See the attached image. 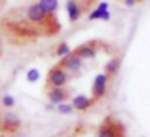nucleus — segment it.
I'll use <instances>...</instances> for the list:
<instances>
[{
  "label": "nucleus",
  "mask_w": 150,
  "mask_h": 137,
  "mask_svg": "<svg viewBox=\"0 0 150 137\" xmlns=\"http://www.w3.org/2000/svg\"><path fill=\"white\" fill-rule=\"evenodd\" d=\"M19 124H21V121L15 113H6L2 123V126L5 129H16V128H19Z\"/></svg>",
  "instance_id": "9"
},
{
  "label": "nucleus",
  "mask_w": 150,
  "mask_h": 137,
  "mask_svg": "<svg viewBox=\"0 0 150 137\" xmlns=\"http://www.w3.org/2000/svg\"><path fill=\"white\" fill-rule=\"evenodd\" d=\"M120 66H121V59H120V57H113V59H110V61H109V64L105 66V73L109 75L110 78H112L113 75H115L117 72H118Z\"/></svg>",
  "instance_id": "12"
},
{
  "label": "nucleus",
  "mask_w": 150,
  "mask_h": 137,
  "mask_svg": "<svg viewBox=\"0 0 150 137\" xmlns=\"http://www.w3.org/2000/svg\"><path fill=\"white\" fill-rule=\"evenodd\" d=\"M26 77H27V81H29V83H35L38 78H40V72H38L37 68H30V70L27 72Z\"/></svg>",
  "instance_id": "16"
},
{
  "label": "nucleus",
  "mask_w": 150,
  "mask_h": 137,
  "mask_svg": "<svg viewBox=\"0 0 150 137\" xmlns=\"http://www.w3.org/2000/svg\"><path fill=\"white\" fill-rule=\"evenodd\" d=\"M45 109H46V110H53V109H54V104H50V105L45 107Z\"/></svg>",
  "instance_id": "20"
},
{
  "label": "nucleus",
  "mask_w": 150,
  "mask_h": 137,
  "mask_svg": "<svg viewBox=\"0 0 150 137\" xmlns=\"http://www.w3.org/2000/svg\"><path fill=\"white\" fill-rule=\"evenodd\" d=\"M96 102H98V100L93 96L88 97L85 94H78L72 99V107H74V110H77V112H86L88 109H91Z\"/></svg>",
  "instance_id": "6"
},
{
  "label": "nucleus",
  "mask_w": 150,
  "mask_h": 137,
  "mask_svg": "<svg viewBox=\"0 0 150 137\" xmlns=\"http://www.w3.org/2000/svg\"><path fill=\"white\" fill-rule=\"evenodd\" d=\"M38 3L42 5V8L50 14H56L59 8V0H38Z\"/></svg>",
  "instance_id": "10"
},
{
  "label": "nucleus",
  "mask_w": 150,
  "mask_h": 137,
  "mask_svg": "<svg viewBox=\"0 0 150 137\" xmlns=\"http://www.w3.org/2000/svg\"><path fill=\"white\" fill-rule=\"evenodd\" d=\"M139 2H142V0H139Z\"/></svg>",
  "instance_id": "22"
},
{
  "label": "nucleus",
  "mask_w": 150,
  "mask_h": 137,
  "mask_svg": "<svg viewBox=\"0 0 150 137\" xmlns=\"http://www.w3.org/2000/svg\"><path fill=\"white\" fill-rule=\"evenodd\" d=\"M66 10H67V14H69V21H70V23H77V21L85 14L83 6H81L78 2H75V0H67Z\"/></svg>",
  "instance_id": "8"
},
{
  "label": "nucleus",
  "mask_w": 150,
  "mask_h": 137,
  "mask_svg": "<svg viewBox=\"0 0 150 137\" xmlns=\"http://www.w3.org/2000/svg\"><path fill=\"white\" fill-rule=\"evenodd\" d=\"M3 26H8L6 30L15 32L24 40L32 37H51L56 35L61 29V24L56 14L46 13L38 2L30 3L26 8H18L10 11V14L3 19Z\"/></svg>",
  "instance_id": "1"
},
{
  "label": "nucleus",
  "mask_w": 150,
  "mask_h": 137,
  "mask_svg": "<svg viewBox=\"0 0 150 137\" xmlns=\"http://www.w3.org/2000/svg\"><path fill=\"white\" fill-rule=\"evenodd\" d=\"M15 102H16L15 97L10 96V94H6V96H3V97H2V105H3V107H8V109H10V107L15 105Z\"/></svg>",
  "instance_id": "17"
},
{
  "label": "nucleus",
  "mask_w": 150,
  "mask_h": 137,
  "mask_svg": "<svg viewBox=\"0 0 150 137\" xmlns=\"http://www.w3.org/2000/svg\"><path fill=\"white\" fill-rule=\"evenodd\" d=\"M98 137H120V136L117 134V128H113V124L109 126L105 121V123L101 126V129H99Z\"/></svg>",
  "instance_id": "13"
},
{
  "label": "nucleus",
  "mask_w": 150,
  "mask_h": 137,
  "mask_svg": "<svg viewBox=\"0 0 150 137\" xmlns=\"http://www.w3.org/2000/svg\"><path fill=\"white\" fill-rule=\"evenodd\" d=\"M2 123H3V118H2V115H0V126H2Z\"/></svg>",
  "instance_id": "21"
},
{
  "label": "nucleus",
  "mask_w": 150,
  "mask_h": 137,
  "mask_svg": "<svg viewBox=\"0 0 150 137\" xmlns=\"http://www.w3.org/2000/svg\"><path fill=\"white\" fill-rule=\"evenodd\" d=\"M69 78H70L69 72L58 64L46 75V86H50V88H62V86H66L69 83Z\"/></svg>",
  "instance_id": "2"
},
{
  "label": "nucleus",
  "mask_w": 150,
  "mask_h": 137,
  "mask_svg": "<svg viewBox=\"0 0 150 137\" xmlns=\"http://www.w3.org/2000/svg\"><path fill=\"white\" fill-rule=\"evenodd\" d=\"M46 96H48L50 102L54 104V105H58V104H61V102H66L70 94L66 89V86H62V88H50L48 93H46Z\"/></svg>",
  "instance_id": "7"
},
{
  "label": "nucleus",
  "mask_w": 150,
  "mask_h": 137,
  "mask_svg": "<svg viewBox=\"0 0 150 137\" xmlns=\"http://www.w3.org/2000/svg\"><path fill=\"white\" fill-rule=\"evenodd\" d=\"M56 110L59 112V113H62V115H70L74 112V107H72V104H67V102H61L56 105Z\"/></svg>",
  "instance_id": "15"
},
{
  "label": "nucleus",
  "mask_w": 150,
  "mask_h": 137,
  "mask_svg": "<svg viewBox=\"0 0 150 137\" xmlns=\"http://www.w3.org/2000/svg\"><path fill=\"white\" fill-rule=\"evenodd\" d=\"M59 66L62 68H66L69 73H77V72L81 70L83 67V59L77 54L75 51H72L70 54H67L66 57H61V62Z\"/></svg>",
  "instance_id": "4"
},
{
  "label": "nucleus",
  "mask_w": 150,
  "mask_h": 137,
  "mask_svg": "<svg viewBox=\"0 0 150 137\" xmlns=\"http://www.w3.org/2000/svg\"><path fill=\"white\" fill-rule=\"evenodd\" d=\"M72 53V48H70V45L67 42H61L58 46H56V51L54 54L58 57H66L67 54H70Z\"/></svg>",
  "instance_id": "14"
},
{
  "label": "nucleus",
  "mask_w": 150,
  "mask_h": 137,
  "mask_svg": "<svg viewBox=\"0 0 150 137\" xmlns=\"http://www.w3.org/2000/svg\"><path fill=\"white\" fill-rule=\"evenodd\" d=\"M98 8L99 10H109V3H107V2H101L98 5Z\"/></svg>",
  "instance_id": "19"
},
{
  "label": "nucleus",
  "mask_w": 150,
  "mask_h": 137,
  "mask_svg": "<svg viewBox=\"0 0 150 137\" xmlns=\"http://www.w3.org/2000/svg\"><path fill=\"white\" fill-rule=\"evenodd\" d=\"M109 80H110V77L105 73V72H102V73L96 75L94 81H93V88H91V96L94 97L96 100H101L102 97L107 94Z\"/></svg>",
  "instance_id": "3"
},
{
  "label": "nucleus",
  "mask_w": 150,
  "mask_h": 137,
  "mask_svg": "<svg viewBox=\"0 0 150 137\" xmlns=\"http://www.w3.org/2000/svg\"><path fill=\"white\" fill-rule=\"evenodd\" d=\"M98 49H99L98 42H86L83 45H80L78 48H75L74 51L85 61V59H93V57L98 54Z\"/></svg>",
  "instance_id": "5"
},
{
  "label": "nucleus",
  "mask_w": 150,
  "mask_h": 137,
  "mask_svg": "<svg viewBox=\"0 0 150 137\" xmlns=\"http://www.w3.org/2000/svg\"><path fill=\"white\" fill-rule=\"evenodd\" d=\"M96 19L109 21L110 19V11H109V10H99V8H96L94 11H91L90 14H88V21H96Z\"/></svg>",
  "instance_id": "11"
},
{
  "label": "nucleus",
  "mask_w": 150,
  "mask_h": 137,
  "mask_svg": "<svg viewBox=\"0 0 150 137\" xmlns=\"http://www.w3.org/2000/svg\"><path fill=\"white\" fill-rule=\"evenodd\" d=\"M123 3L126 6H134L136 3H139V0H123Z\"/></svg>",
  "instance_id": "18"
}]
</instances>
